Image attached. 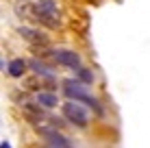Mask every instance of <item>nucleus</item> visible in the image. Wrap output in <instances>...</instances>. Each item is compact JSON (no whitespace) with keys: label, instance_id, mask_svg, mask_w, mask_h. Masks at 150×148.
Listing matches in <instances>:
<instances>
[{"label":"nucleus","instance_id":"f257e3e1","mask_svg":"<svg viewBox=\"0 0 150 148\" xmlns=\"http://www.w3.org/2000/svg\"><path fill=\"white\" fill-rule=\"evenodd\" d=\"M63 94H65V98H70V100H76V103H85V105H89L98 115H102V107L98 105V100H96L87 89H85V85H83L79 79L63 81Z\"/></svg>","mask_w":150,"mask_h":148},{"label":"nucleus","instance_id":"f03ea898","mask_svg":"<svg viewBox=\"0 0 150 148\" xmlns=\"http://www.w3.org/2000/svg\"><path fill=\"white\" fill-rule=\"evenodd\" d=\"M33 15L37 22H41L44 26H50V28H57L61 24V13H59V7H57L54 0H37L33 4Z\"/></svg>","mask_w":150,"mask_h":148},{"label":"nucleus","instance_id":"7ed1b4c3","mask_svg":"<svg viewBox=\"0 0 150 148\" xmlns=\"http://www.w3.org/2000/svg\"><path fill=\"white\" fill-rule=\"evenodd\" d=\"M63 115L74 126H85L87 122H89V113H87V109L81 103H76V100H68V103L63 105Z\"/></svg>","mask_w":150,"mask_h":148},{"label":"nucleus","instance_id":"20e7f679","mask_svg":"<svg viewBox=\"0 0 150 148\" xmlns=\"http://www.w3.org/2000/svg\"><path fill=\"white\" fill-rule=\"evenodd\" d=\"M52 57H54L57 63L63 65V68H72V70H76V72L81 70V57L74 52V50H65V48H61V50H54Z\"/></svg>","mask_w":150,"mask_h":148},{"label":"nucleus","instance_id":"39448f33","mask_svg":"<svg viewBox=\"0 0 150 148\" xmlns=\"http://www.w3.org/2000/svg\"><path fill=\"white\" fill-rule=\"evenodd\" d=\"M44 140H46V144H48L50 148H74V144H72L63 133H59V131L44 135Z\"/></svg>","mask_w":150,"mask_h":148},{"label":"nucleus","instance_id":"423d86ee","mask_svg":"<svg viewBox=\"0 0 150 148\" xmlns=\"http://www.w3.org/2000/svg\"><path fill=\"white\" fill-rule=\"evenodd\" d=\"M35 103H37L39 107H46V109H52V107H57L59 98H57V94H54V91H48V89H39L37 94H35Z\"/></svg>","mask_w":150,"mask_h":148},{"label":"nucleus","instance_id":"0eeeda50","mask_svg":"<svg viewBox=\"0 0 150 148\" xmlns=\"http://www.w3.org/2000/svg\"><path fill=\"white\" fill-rule=\"evenodd\" d=\"M18 33L22 35L24 39H28L30 44H48V37H46L44 33H39V30H35V28H28V26H20L18 28Z\"/></svg>","mask_w":150,"mask_h":148},{"label":"nucleus","instance_id":"6e6552de","mask_svg":"<svg viewBox=\"0 0 150 148\" xmlns=\"http://www.w3.org/2000/svg\"><path fill=\"white\" fill-rule=\"evenodd\" d=\"M9 74L13 76V79H20V76L24 74V70H26V61L24 59H13V61H9Z\"/></svg>","mask_w":150,"mask_h":148},{"label":"nucleus","instance_id":"1a4fd4ad","mask_svg":"<svg viewBox=\"0 0 150 148\" xmlns=\"http://www.w3.org/2000/svg\"><path fill=\"white\" fill-rule=\"evenodd\" d=\"M28 65H30V70H33V72H37V74H41V76H46V79H52V76H54L52 70L46 68V65L41 63V61H37V59H33Z\"/></svg>","mask_w":150,"mask_h":148},{"label":"nucleus","instance_id":"9d476101","mask_svg":"<svg viewBox=\"0 0 150 148\" xmlns=\"http://www.w3.org/2000/svg\"><path fill=\"white\" fill-rule=\"evenodd\" d=\"M79 81H81L83 85H89V83H94V74H91L89 70L81 68V70H79Z\"/></svg>","mask_w":150,"mask_h":148},{"label":"nucleus","instance_id":"9b49d317","mask_svg":"<svg viewBox=\"0 0 150 148\" xmlns=\"http://www.w3.org/2000/svg\"><path fill=\"white\" fill-rule=\"evenodd\" d=\"M0 148H11V146H9L7 142H2V146H0Z\"/></svg>","mask_w":150,"mask_h":148},{"label":"nucleus","instance_id":"f8f14e48","mask_svg":"<svg viewBox=\"0 0 150 148\" xmlns=\"http://www.w3.org/2000/svg\"><path fill=\"white\" fill-rule=\"evenodd\" d=\"M44 148H50V146H44Z\"/></svg>","mask_w":150,"mask_h":148}]
</instances>
